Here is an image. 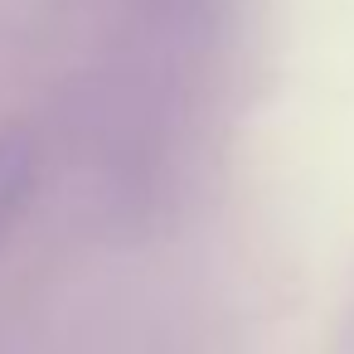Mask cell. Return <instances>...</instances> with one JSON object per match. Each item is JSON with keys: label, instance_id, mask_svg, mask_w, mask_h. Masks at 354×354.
<instances>
[{"label": "cell", "instance_id": "obj_1", "mask_svg": "<svg viewBox=\"0 0 354 354\" xmlns=\"http://www.w3.org/2000/svg\"><path fill=\"white\" fill-rule=\"evenodd\" d=\"M35 189V146L15 131L0 136V238H6Z\"/></svg>", "mask_w": 354, "mask_h": 354}]
</instances>
